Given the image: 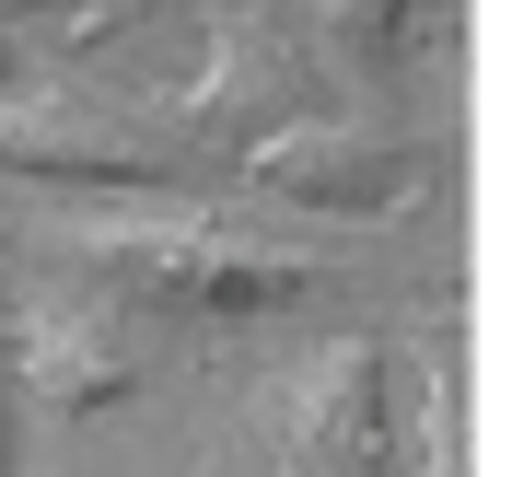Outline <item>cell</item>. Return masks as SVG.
<instances>
[{"label": "cell", "instance_id": "obj_1", "mask_svg": "<svg viewBox=\"0 0 512 477\" xmlns=\"http://www.w3.org/2000/svg\"><path fill=\"white\" fill-rule=\"evenodd\" d=\"M408 419L396 408V361L373 338H326L268 384V466L280 477H408Z\"/></svg>", "mask_w": 512, "mask_h": 477}, {"label": "cell", "instance_id": "obj_2", "mask_svg": "<svg viewBox=\"0 0 512 477\" xmlns=\"http://www.w3.org/2000/svg\"><path fill=\"white\" fill-rule=\"evenodd\" d=\"M245 187H268L280 210H303V222H396V210H419V187H431V152L396 140V128L280 117V128L245 140Z\"/></svg>", "mask_w": 512, "mask_h": 477}, {"label": "cell", "instance_id": "obj_3", "mask_svg": "<svg viewBox=\"0 0 512 477\" xmlns=\"http://www.w3.org/2000/svg\"><path fill=\"white\" fill-rule=\"evenodd\" d=\"M0 163L47 175V187H187V140L140 128L128 105H82V94H12L0 82Z\"/></svg>", "mask_w": 512, "mask_h": 477}, {"label": "cell", "instance_id": "obj_4", "mask_svg": "<svg viewBox=\"0 0 512 477\" xmlns=\"http://www.w3.org/2000/svg\"><path fill=\"white\" fill-rule=\"evenodd\" d=\"M94 256L128 268L140 291H163V303H187V315H268V303L303 291V256L245 222H140V233H105Z\"/></svg>", "mask_w": 512, "mask_h": 477}, {"label": "cell", "instance_id": "obj_5", "mask_svg": "<svg viewBox=\"0 0 512 477\" xmlns=\"http://www.w3.org/2000/svg\"><path fill=\"white\" fill-rule=\"evenodd\" d=\"M128 338L105 303H24V396L35 408H105L128 396Z\"/></svg>", "mask_w": 512, "mask_h": 477}, {"label": "cell", "instance_id": "obj_6", "mask_svg": "<svg viewBox=\"0 0 512 477\" xmlns=\"http://www.w3.org/2000/svg\"><path fill=\"white\" fill-rule=\"evenodd\" d=\"M315 24H326V59L338 70H396L408 35L431 24V0H315Z\"/></svg>", "mask_w": 512, "mask_h": 477}]
</instances>
